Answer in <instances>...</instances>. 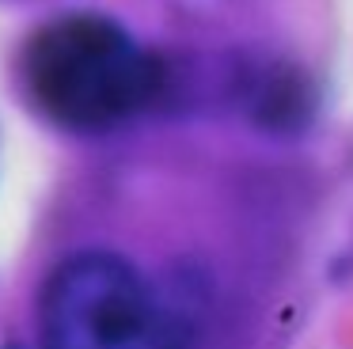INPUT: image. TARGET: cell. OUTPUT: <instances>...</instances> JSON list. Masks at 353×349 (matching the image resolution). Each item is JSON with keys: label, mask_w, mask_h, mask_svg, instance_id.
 Returning a JSON list of instances; mask_svg holds the SVG:
<instances>
[{"label": "cell", "mask_w": 353, "mask_h": 349, "mask_svg": "<svg viewBox=\"0 0 353 349\" xmlns=\"http://www.w3.org/2000/svg\"><path fill=\"white\" fill-rule=\"evenodd\" d=\"M23 80L46 118L69 129H107L160 91V61L103 15H65L23 53Z\"/></svg>", "instance_id": "cell-1"}, {"label": "cell", "mask_w": 353, "mask_h": 349, "mask_svg": "<svg viewBox=\"0 0 353 349\" xmlns=\"http://www.w3.org/2000/svg\"><path fill=\"white\" fill-rule=\"evenodd\" d=\"M42 349H186V315L110 250H84L57 266L39 300Z\"/></svg>", "instance_id": "cell-2"}]
</instances>
